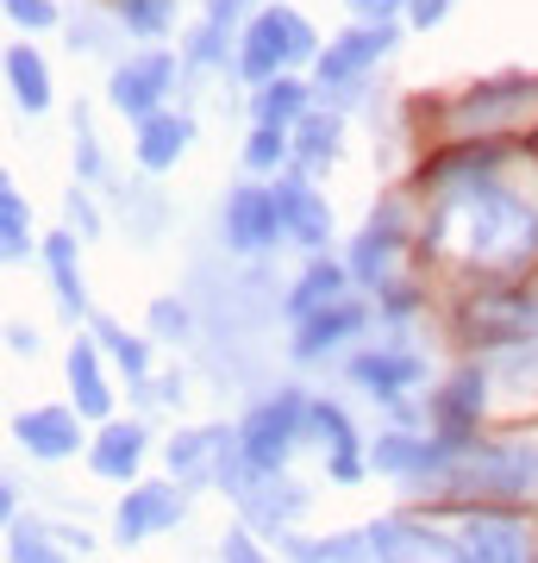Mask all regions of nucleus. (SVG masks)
I'll return each mask as SVG.
<instances>
[{
  "instance_id": "obj_44",
  "label": "nucleus",
  "mask_w": 538,
  "mask_h": 563,
  "mask_svg": "<svg viewBox=\"0 0 538 563\" xmlns=\"http://www.w3.org/2000/svg\"><path fill=\"white\" fill-rule=\"evenodd\" d=\"M0 514H7V520L20 514V488H13V483H0Z\"/></svg>"
},
{
  "instance_id": "obj_29",
  "label": "nucleus",
  "mask_w": 538,
  "mask_h": 563,
  "mask_svg": "<svg viewBox=\"0 0 538 563\" xmlns=\"http://www.w3.org/2000/svg\"><path fill=\"white\" fill-rule=\"evenodd\" d=\"M295 157L314 163V169L339 157V113H307V120L295 125Z\"/></svg>"
},
{
  "instance_id": "obj_15",
  "label": "nucleus",
  "mask_w": 538,
  "mask_h": 563,
  "mask_svg": "<svg viewBox=\"0 0 538 563\" xmlns=\"http://www.w3.org/2000/svg\"><path fill=\"white\" fill-rule=\"evenodd\" d=\"M482 401H488V376H482V369H458V376L444 383V395H432L426 420H432V432H444V439H476Z\"/></svg>"
},
{
  "instance_id": "obj_16",
  "label": "nucleus",
  "mask_w": 538,
  "mask_h": 563,
  "mask_svg": "<svg viewBox=\"0 0 538 563\" xmlns=\"http://www.w3.org/2000/svg\"><path fill=\"white\" fill-rule=\"evenodd\" d=\"M276 207H282V225H288V239L307 251V257H326V239H332V207L319 201L314 188L300 176L276 181Z\"/></svg>"
},
{
  "instance_id": "obj_10",
  "label": "nucleus",
  "mask_w": 538,
  "mask_h": 563,
  "mask_svg": "<svg viewBox=\"0 0 538 563\" xmlns=\"http://www.w3.org/2000/svg\"><path fill=\"white\" fill-rule=\"evenodd\" d=\"M400 239H407V220H400V207L388 201L382 213H370L358 232V244H351V257H344V269H351V282H370V288H382L388 282V263H395Z\"/></svg>"
},
{
  "instance_id": "obj_28",
  "label": "nucleus",
  "mask_w": 538,
  "mask_h": 563,
  "mask_svg": "<svg viewBox=\"0 0 538 563\" xmlns=\"http://www.w3.org/2000/svg\"><path fill=\"white\" fill-rule=\"evenodd\" d=\"M39 251L32 244V213H25V195L13 181H0V257L7 263H25Z\"/></svg>"
},
{
  "instance_id": "obj_23",
  "label": "nucleus",
  "mask_w": 538,
  "mask_h": 563,
  "mask_svg": "<svg viewBox=\"0 0 538 563\" xmlns=\"http://www.w3.org/2000/svg\"><path fill=\"white\" fill-rule=\"evenodd\" d=\"M69 395H76V413H88V420H107L113 413V388H107V376H100V344L95 339H76L69 344Z\"/></svg>"
},
{
  "instance_id": "obj_4",
  "label": "nucleus",
  "mask_w": 538,
  "mask_h": 563,
  "mask_svg": "<svg viewBox=\"0 0 538 563\" xmlns=\"http://www.w3.org/2000/svg\"><path fill=\"white\" fill-rule=\"evenodd\" d=\"M307 413H314V401H307L300 388H276L270 401H257V407L239 420V451H244V463H251L257 476H282V463H288V451H295Z\"/></svg>"
},
{
  "instance_id": "obj_17",
  "label": "nucleus",
  "mask_w": 538,
  "mask_h": 563,
  "mask_svg": "<svg viewBox=\"0 0 538 563\" xmlns=\"http://www.w3.org/2000/svg\"><path fill=\"white\" fill-rule=\"evenodd\" d=\"M13 439L39 463H57V457H76L81 420H76V407H25L20 420H13Z\"/></svg>"
},
{
  "instance_id": "obj_41",
  "label": "nucleus",
  "mask_w": 538,
  "mask_h": 563,
  "mask_svg": "<svg viewBox=\"0 0 538 563\" xmlns=\"http://www.w3.org/2000/svg\"><path fill=\"white\" fill-rule=\"evenodd\" d=\"M444 13H451V0H407V20H414L419 32H432Z\"/></svg>"
},
{
  "instance_id": "obj_19",
  "label": "nucleus",
  "mask_w": 538,
  "mask_h": 563,
  "mask_svg": "<svg viewBox=\"0 0 538 563\" xmlns=\"http://www.w3.org/2000/svg\"><path fill=\"white\" fill-rule=\"evenodd\" d=\"M139 463H144V426H132V420H107L100 439L88 444V470L100 483H132Z\"/></svg>"
},
{
  "instance_id": "obj_3",
  "label": "nucleus",
  "mask_w": 538,
  "mask_h": 563,
  "mask_svg": "<svg viewBox=\"0 0 538 563\" xmlns=\"http://www.w3.org/2000/svg\"><path fill=\"white\" fill-rule=\"evenodd\" d=\"M319 57V38H314V25L300 20L295 7H263L257 20L244 25V38H239V76L244 81H276L288 63H307Z\"/></svg>"
},
{
  "instance_id": "obj_32",
  "label": "nucleus",
  "mask_w": 538,
  "mask_h": 563,
  "mask_svg": "<svg viewBox=\"0 0 538 563\" xmlns=\"http://www.w3.org/2000/svg\"><path fill=\"white\" fill-rule=\"evenodd\" d=\"M120 7V25L139 32V38H163L169 32V0H113Z\"/></svg>"
},
{
  "instance_id": "obj_43",
  "label": "nucleus",
  "mask_w": 538,
  "mask_h": 563,
  "mask_svg": "<svg viewBox=\"0 0 538 563\" xmlns=\"http://www.w3.org/2000/svg\"><path fill=\"white\" fill-rule=\"evenodd\" d=\"M7 351H13V357H32V351H39V332H32V325H13V332H7Z\"/></svg>"
},
{
  "instance_id": "obj_37",
  "label": "nucleus",
  "mask_w": 538,
  "mask_h": 563,
  "mask_svg": "<svg viewBox=\"0 0 538 563\" xmlns=\"http://www.w3.org/2000/svg\"><path fill=\"white\" fill-rule=\"evenodd\" d=\"M63 213H69V225H76L81 239H95V232H100V213H95V201H88L81 188H69V201H63Z\"/></svg>"
},
{
  "instance_id": "obj_24",
  "label": "nucleus",
  "mask_w": 538,
  "mask_h": 563,
  "mask_svg": "<svg viewBox=\"0 0 538 563\" xmlns=\"http://www.w3.org/2000/svg\"><path fill=\"white\" fill-rule=\"evenodd\" d=\"M88 325H95L88 339H95L100 351H107V357L120 363V369H125V383H132V388H151V344H144L139 332H125L120 320H107V313H95Z\"/></svg>"
},
{
  "instance_id": "obj_39",
  "label": "nucleus",
  "mask_w": 538,
  "mask_h": 563,
  "mask_svg": "<svg viewBox=\"0 0 538 563\" xmlns=\"http://www.w3.org/2000/svg\"><path fill=\"white\" fill-rule=\"evenodd\" d=\"M220 563H270V558H263V551H257V539H251V532L239 526V532H226V544H220Z\"/></svg>"
},
{
  "instance_id": "obj_27",
  "label": "nucleus",
  "mask_w": 538,
  "mask_h": 563,
  "mask_svg": "<svg viewBox=\"0 0 538 563\" xmlns=\"http://www.w3.org/2000/svg\"><path fill=\"white\" fill-rule=\"evenodd\" d=\"M7 81H13V101H20L25 113H44V107H51V76H44V57L32 44H13V51H7Z\"/></svg>"
},
{
  "instance_id": "obj_25",
  "label": "nucleus",
  "mask_w": 538,
  "mask_h": 563,
  "mask_svg": "<svg viewBox=\"0 0 538 563\" xmlns=\"http://www.w3.org/2000/svg\"><path fill=\"white\" fill-rule=\"evenodd\" d=\"M188 139H195V120L188 113H157V120L139 125V163L157 176V169H169L188 151Z\"/></svg>"
},
{
  "instance_id": "obj_40",
  "label": "nucleus",
  "mask_w": 538,
  "mask_h": 563,
  "mask_svg": "<svg viewBox=\"0 0 538 563\" xmlns=\"http://www.w3.org/2000/svg\"><path fill=\"white\" fill-rule=\"evenodd\" d=\"M414 307H419V295L407 282H382V313H388V320H407Z\"/></svg>"
},
{
  "instance_id": "obj_33",
  "label": "nucleus",
  "mask_w": 538,
  "mask_h": 563,
  "mask_svg": "<svg viewBox=\"0 0 538 563\" xmlns=\"http://www.w3.org/2000/svg\"><path fill=\"white\" fill-rule=\"evenodd\" d=\"M188 307L182 301H169V295H163V301H151V332H157V339H188Z\"/></svg>"
},
{
  "instance_id": "obj_8",
  "label": "nucleus",
  "mask_w": 538,
  "mask_h": 563,
  "mask_svg": "<svg viewBox=\"0 0 538 563\" xmlns=\"http://www.w3.org/2000/svg\"><path fill=\"white\" fill-rule=\"evenodd\" d=\"M532 101H538V76H501V81H482V88H470L463 101H451V125H476V132H488V125L519 120V113H526Z\"/></svg>"
},
{
  "instance_id": "obj_1",
  "label": "nucleus",
  "mask_w": 538,
  "mask_h": 563,
  "mask_svg": "<svg viewBox=\"0 0 538 563\" xmlns=\"http://www.w3.org/2000/svg\"><path fill=\"white\" fill-rule=\"evenodd\" d=\"M426 239L444 244V251H458L482 276H519L538 257V207L495 176L458 181V188H439L432 195Z\"/></svg>"
},
{
  "instance_id": "obj_36",
  "label": "nucleus",
  "mask_w": 538,
  "mask_h": 563,
  "mask_svg": "<svg viewBox=\"0 0 538 563\" xmlns=\"http://www.w3.org/2000/svg\"><path fill=\"white\" fill-rule=\"evenodd\" d=\"M7 13H13L25 32H44V25H57V7H51V0H7Z\"/></svg>"
},
{
  "instance_id": "obj_6",
  "label": "nucleus",
  "mask_w": 538,
  "mask_h": 563,
  "mask_svg": "<svg viewBox=\"0 0 538 563\" xmlns=\"http://www.w3.org/2000/svg\"><path fill=\"white\" fill-rule=\"evenodd\" d=\"M276 239H288L276 207V188H232L226 195V244L257 257V251H276Z\"/></svg>"
},
{
  "instance_id": "obj_7",
  "label": "nucleus",
  "mask_w": 538,
  "mask_h": 563,
  "mask_svg": "<svg viewBox=\"0 0 538 563\" xmlns=\"http://www.w3.org/2000/svg\"><path fill=\"white\" fill-rule=\"evenodd\" d=\"M344 376L370 395V401L382 407H400V395L414 383H426V363L414 357V351H388V344H370V351H358V357L344 363Z\"/></svg>"
},
{
  "instance_id": "obj_14",
  "label": "nucleus",
  "mask_w": 538,
  "mask_h": 563,
  "mask_svg": "<svg viewBox=\"0 0 538 563\" xmlns=\"http://www.w3.org/2000/svg\"><path fill=\"white\" fill-rule=\"evenodd\" d=\"M501 163H507V144L501 139H463L419 169V188L439 195V188H458V181H482V176H495Z\"/></svg>"
},
{
  "instance_id": "obj_30",
  "label": "nucleus",
  "mask_w": 538,
  "mask_h": 563,
  "mask_svg": "<svg viewBox=\"0 0 538 563\" xmlns=\"http://www.w3.org/2000/svg\"><path fill=\"white\" fill-rule=\"evenodd\" d=\"M57 532L39 520H13V539H7V563H69L63 544H51Z\"/></svg>"
},
{
  "instance_id": "obj_9",
  "label": "nucleus",
  "mask_w": 538,
  "mask_h": 563,
  "mask_svg": "<svg viewBox=\"0 0 538 563\" xmlns=\"http://www.w3.org/2000/svg\"><path fill=\"white\" fill-rule=\"evenodd\" d=\"M182 520H188V495L169 488V483H144V488H132V495L120 501L113 532H120V544H139V539L169 532V526H182Z\"/></svg>"
},
{
  "instance_id": "obj_26",
  "label": "nucleus",
  "mask_w": 538,
  "mask_h": 563,
  "mask_svg": "<svg viewBox=\"0 0 538 563\" xmlns=\"http://www.w3.org/2000/svg\"><path fill=\"white\" fill-rule=\"evenodd\" d=\"M251 113H257V125H276V132H288V125H300L307 113H314V95H307L295 76H276V81H263V88H257Z\"/></svg>"
},
{
  "instance_id": "obj_13",
  "label": "nucleus",
  "mask_w": 538,
  "mask_h": 563,
  "mask_svg": "<svg viewBox=\"0 0 538 563\" xmlns=\"http://www.w3.org/2000/svg\"><path fill=\"white\" fill-rule=\"evenodd\" d=\"M395 51V25H358V32H344L339 44H326L319 51V81L326 88H344V81H358L370 63H382Z\"/></svg>"
},
{
  "instance_id": "obj_5",
  "label": "nucleus",
  "mask_w": 538,
  "mask_h": 563,
  "mask_svg": "<svg viewBox=\"0 0 538 563\" xmlns=\"http://www.w3.org/2000/svg\"><path fill=\"white\" fill-rule=\"evenodd\" d=\"M169 81H176V57L169 51H144V57H125L107 81V101L120 107L125 120H157L163 113V95H169Z\"/></svg>"
},
{
  "instance_id": "obj_2",
  "label": "nucleus",
  "mask_w": 538,
  "mask_h": 563,
  "mask_svg": "<svg viewBox=\"0 0 538 563\" xmlns=\"http://www.w3.org/2000/svg\"><path fill=\"white\" fill-rule=\"evenodd\" d=\"M439 495H482V501H519L538 495V439H495L470 444L451 476L439 483Z\"/></svg>"
},
{
  "instance_id": "obj_31",
  "label": "nucleus",
  "mask_w": 538,
  "mask_h": 563,
  "mask_svg": "<svg viewBox=\"0 0 538 563\" xmlns=\"http://www.w3.org/2000/svg\"><path fill=\"white\" fill-rule=\"evenodd\" d=\"M295 151V132H276V125H257L251 139H244V169H282Z\"/></svg>"
},
{
  "instance_id": "obj_18",
  "label": "nucleus",
  "mask_w": 538,
  "mask_h": 563,
  "mask_svg": "<svg viewBox=\"0 0 538 563\" xmlns=\"http://www.w3.org/2000/svg\"><path fill=\"white\" fill-rule=\"evenodd\" d=\"M363 325H370V307H363V301L326 307V313H314V320H300V325H295V357H300V363L326 357V351H339L344 339H358Z\"/></svg>"
},
{
  "instance_id": "obj_34",
  "label": "nucleus",
  "mask_w": 538,
  "mask_h": 563,
  "mask_svg": "<svg viewBox=\"0 0 538 563\" xmlns=\"http://www.w3.org/2000/svg\"><path fill=\"white\" fill-rule=\"evenodd\" d=\"M182 57H188V63H226V32H220V25H207V20H200V25H195V38H188V51H182Z\"/></svg>"
},
{
  "instance_id": "obj_38",
  "label": "nucleus",
  "mask_w": 538,
  "mask_h": 563,
  "mask_svg": "<svg viewBox=\"0 0 538 563\" xmlns=\"http://www.w3.org/2000/svg\"><path fill=\"white\" fill-rule=\"evenodd\" d=\"M344 7L358 13V25H395V13L407 0H344Z\"/></svg>"
},
{
  "instance_id": "obj_21",
  "label": "nucleus",
  "mask_w": 538,
  "mask_h": 563,
  "mask_svg": "<svg viewBox=\"0 0 538 563\" xmlns=\"http://www.w3.org/2000/svg\"><path fill=\"white\" fill-rule=\"evenodd\" d=\"M344 282H351V269L344 263H332V257H314L307 269H300V282L288 288V301H282V313L288 320H314V313H326V307H339L344 301Z\"/></svg>"
},
{
  "instance_id": "obj_35",
  "label": "nucleus",
  "mask_w": 538,
  "mask_h": 563,
  "mask_svg": "<svg viewBox=\"0 0 538 563\" xmlns=\"http://www.w3.org/2000/svg\"><path fill=\"white\" fill-rule=\"evenodd\" d=\"M76 169L81 176H100L107 163H100V144H95V125H88V113L76 107Z\"/></svg>"
},
{
  "instance_id": "obj_11",
  "label": "nucleus",
  "mask_w": 538,
  "mask_h": 563,
  "mask_svg": "<svg viewBox=\"0 0 538 563\" xmlns=\"http://www.w3.org/2000/svg\"><path fill=\"white\" fill-rule=\"evenodd\" d=\"M458 539L470 544V558H476V563H526V558H532L526 520H514V514H501V507H476V514L463 520V532H458Z\"/></svg>"
},
{
  "instance_id": "obj_42",
  "label": "nucleus",
  "mask_w": 538,
  "mask_h": 563,
  "mask_svg": "<svg viewBox=\"0 0 538 563\" xmlns=\"http://www.w3.org/2000/svg\"><path fill=\"white\" fill-rule=\"evenodd\" d=\"M244 7H251V0H207V25H220V32H232V25L244 20Z\"/></svg>"
},
{
  "instance_id": "obj_20",
  "label": "nucleus",
  "mask_w": 538,
  "mask_h": 563,
  "mask_svg": "<svg viewBox=\"0 0 538 563\" xmlns=\"http://www.w3.org/2000/svg\"><path fill=\"white\" fill-rule=\"evenodd\" d=\"M307 426H314L319 439H326V451H332V483H358L363 476V439L358 426H351V413H344L339 401H314V413H307Z\"/></svg>"
},
{
  "instance_id": "obj_12",
  "label": "nucleus",
  "mask_w": 538,
  "mask_h": 563,
  "mask_svg": "<svg viewBox=\"0 0 538 563\" xmlns=\"http://www.w3.org/2000/svg\"><path fill=\"white\" fill-rule=\"evenodd\" d=\"M232 444H239V426H195V432H176V444H169V470H176V483L182 488L220 483V463H226Z\"/></svg>"
},
{
  "instance_id": "obj_22",
  "label": "nucleus",
  "mask_w": 538,
  "mask_h": 563,
  "mask_svg": "<svg viewBox=\"0 0 538 563\" xmlns=\"http://www.w3.org/2000/svg\"><path fill=\"white\" fill-rule=\"evenodd\" d=\"M44 269H51L63 320H95L88 313V282H81V263H76V232H51L44 239Z\"/></svg>"
}]
</instances>
